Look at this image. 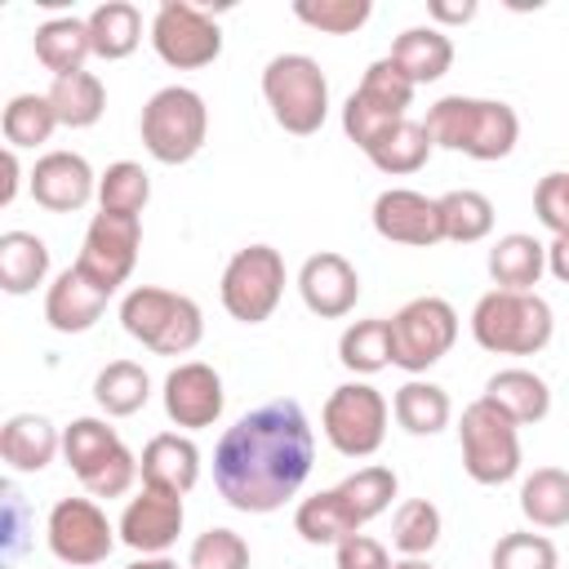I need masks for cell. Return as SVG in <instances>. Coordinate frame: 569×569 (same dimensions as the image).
<instances>
[{"mask_svg":"<svg viewBox=\"0 0 569 569\" xmlns=\"http://www.w3.org/2000/svg\"><path fill=\"white\" fill-rule=\"evenodd\" d=\"M129 569H191V565H178V560H169V556H142V560H133Z\"/></svg>","mask_w":569,"mask_h":569,"instance_id":"obj_51","label":"cell"},{"mask_svg":"<svg viewBox=\"0 0 569 569\" xmlns=\"http://www.w3.org/2000/svg\"><path fill=\"white\" fill-rule=\"evenodd\" d=\"M391 124H400L396 116H387V111H378V107H369L360 93H351L347 102H342V133L360 147V151H369Z\"/></svg>","mask_w":569,"mask_h":569,"instance_id":"obj_45","label":"cell"},{"mask_svg":"<svg viewBox=\"0 0 569 569\" xmlns=\"http://www.w3.org/2000/svg\"><path fill=\"white\" fill-rule=\"evenodd\" d=\"M116 529H120L124 547H133L142 556H164L178 542V533H182V498L142 485V493L124 502Z\"/></svg>","mask_w":569,"mask_h":569,"instance_id":"obj_18","label":"cell"},{"mask_svg":"<svg viewBox=\"0 0 569 569\" xmlns=\"http://www.w3.org/2000/svg\"><path fill=\"white\" fill-rule=\"evenodd\" d=\"M413 84H431L453 67V40L440 27H409L396 36L391 53H387Z\"/></svg>","mask_w":569,"mask_h":569,"instance_id":"obj_25","label":"cell"},{"mask_svg":"<svg viewBox=\"0 0 569 569\" xmlns=\"http://www.w3.org/2000/svg\"><path fill=\"white\" fill-rule=\"evenodd\" d=\"M485 400L502 409L516 427H533L551 413V387L533 369H498L485 382Z\"/></svg>","mask_w":569,"mask_h":569,"instance_id":"obj_23","label":"cell"},{"mask_svg":"<svg viewBox=\"0 0 569 569\" xmlns=\"http://www.w3.org/2000/svg\"><path fill=\"white\" fill-rule=\"evenodd\" d=\"M280 293H284V258H280V249L244 244V249H236L227 258L218 298H222L231 320H240V325L271 320V311L280 307Z\"/></svg>","mask_w":569,"mask_h":569,"instance_id":"obj_9","label":"cell"},{"mask_svg":"<svg viewBox=\"0 0 569 569\" xmlns=\"http://www.w3.org/2000/svg\"><path fill=\"white\" fill-rule=\"evenodd\" d=\"M262 98L271 120L293 138H311L329 116V80L307 53H276L262 67Z\"/></svg>","mask_w":569,"mask_h":569,"instance_id":"obj_7","label":"cell"},{"mask_svg":"<svg viewBox=\"0 0 569 569\" xmlns=\"http://www.w3.org/2000/svg\"><path fill=\"white\" fill-rule=\"evenodd\" d=\"M164 418L182 431H204L222 418V405H227V391H222V378L213 365L204 360H182L178 369H169L164 378Z\"/></svg>","mask_w":569,"mask_h":569,"instance_id":"obj_15","label":"cell"},{"mask_svg":"<svg viewBox=\"0 0 569 569\" xmlns=\"http://www.w3.org/2000/svg\"><path fill=\"white\" fill-rule=\"evenodd\" d=\"M151 49L173 71H200L222 53V31L200 4L164 0L151 18Z\"/></svg>","mask_w":569,"mask_h":569,"instance_id":"obj_12","label":"cell"},{"mask_svg":"<svg viewBox=\"0 0 569 569\" xmlns=\"http://www.w3.org/2000/svg\"><path fill=\"white\" fill-rule=\"evenodd\" d=\"M373 231L391 244H409V249H431L445 240L440 227V204L413 187H387L373 200Z\"/></svg>","mask_w":569,"mask_h":569,"instance_id":"obj_16","label":"cell"},{"mask_svg":"<svg viewBox=\"0 0 569 569\" xmlns=\"http://www.w3.org/2000/svg\"><path fill=\"white\" fill-rule=\"evenodd\" d=\"M391 569H431V565H427V556H405V560H396Z\"/></svg>","mask_w":569,"mask_h":569,"instance_id":"obj_52","label":"cell"},{"mask_svg":"<svg viewBox=\"0 0 569 569\" xmlns=\"http://www.w3.org/2000/svg\"><path fill=\"white\" fill-rule=\"evenodd\" d=\"M489 569H560V556L547 533H502L489 551Z\"/></svg>","mask_w":569,"mask_h":569,"instance_id":"obj_43","label":"cell"},{"mask_svg":"<svg viewBox=\"0 0 569 569\" xmlns=\"http://www.w3.org/2000/svg\"><path fill=\"white\" fill-rule=\"evenodd\" d=\"M431 151H436V147H431L422 120H409V116H405V120L391 124L365 156H369V164H373L378 173H387V178H405V173H418V169L427 164Z\"/></svg>","mask_w":569,"mask_h":569,"instance_id":"obj_31","label":"cell"},{"mask_svg":"<svg viewBox=\"0 0 569 569\" xmlns=\"http://www.w3.org/2000/svg\"><path fill=\"white\" fill-rule=\"evenodd\" d=\"M62 458L93 498H120L138 480V453L102 418H71L62 427Z\"/></svg>","mask_w":569,"mask_h":569,"instance_id":"obj_6","label":"cell"},{"mask_svg":"<svg viewBox=\"0 0 569 569\" xmlns=\"http://www.w3.org/2000/svg\"><path fill=\"white\" fill-rule=\"evenodd\" d=\"M333 565L338 569H391V556H387V547L378 538L351 533V538H342L333 547Z\"/></svg>","mask_w":569,"mask_h":569,"instance_id":"obj_47","label":"cell"},{"mask_svg":"<svg viewBox=\"0 0 569 569\" xmlns=\"http://www.w3.org/2000/svg\"><path fill=\"white\" fill-rule=\"evenodd\" d=\"M138 133L151 160L160 164H187L200 156L209 138V107L196 89L187 84H164L142 102Z\"/></svg>","mask_w":569,"mask_h":569,"instance_id":"obj_5","label":"cell"},{"mask_svg":"<svg viewBox=\"0 0 569 569\" xmlns=\"http://www.w3.org/2000/svg\"><path fill=\"white\" fill-rule=\"evenodd\" d=\"M316 436L298 400L280 396L240 413L213 449V485L227 507L267 516L284 507L311 476Z\"/></svg>","mask_w":569,"mask_h":569,"instance_id":"obj_1","label":"cell"},{"mask_svg":"<svg viewBox=\"0 0 569 569\" xmlns=\"http://www.w3.org/2000/svg\"><path fill=\"white\" fill-rule=\"evenodd\" d=\"M298 293H302V302H307L311 316L338 320V316H347V311L356 307V298H360V276H356V267H351L342 253L320 249V253H311V258L298 267Z\"/></svg>","mask_w":569,"mask_h":569,"instance_id":"obj_19","label":"cell"},{"mask_svg":"<svg viewBox=\"0 0 569 569\" xmlns=\"http://www.w3.org/2000/svg\"><path fill=\"white\" fill-rule=\"evenodd\" d=\"M147 200H151V178H147V169L133 164V160H116V164H107V173L98 178V204H102L107 213H129V218H138V213L147 209Z\"/></svg>","mask_w":569,"mask_h":569,"instance_id":"obj_39","label":"cell"},{"mask_svg":"<svg viewBox=\"0 0 569 569\" xmlns=\"http://www.w3.org/2000/svg\"><path fill=\"white\" fill-rule=\"evenodd\" d=\"M0 129H4V147L22 151V147H40L53 138L58 129V111L49 102V93H13L4 102V116H0Z\"/></svg>","mask_w":569,"mask_h":569,"instance_id":"obj_35","label":"cell"},{"mask_svg":"<svg viewBox=\"0 0 569 569\" xmlns=\"http://www.w3.org/2000/svg\"><path fill=\"white\" fill-rule=\"evenodd\" d=\"M458 449L476 485H507L520 471V427L502 409H493L485 396L462 409Z\"/></svg>","mask_w":569,"mask_h":569,"instance_id":"obj_8","label":"cell"},{"mask_svg":"<svg viewBox=\"0 0 569 569\" xmlns=\"http://www.w3.org/2000/svg\"><path fill=\"white\" fill-rule=\"evenodd\" d=\"M396 489H400V480H396L391 467H360V471H351V476L338 485V493L347 498V507H351V516L360 520V529H365L373 516H382V511L391 507Z\"/></svg>","mask_w":569,"mask_h":569,"instance_id":"obj_40","label":"cell"},{"mask_svg":"<svg viewBox=\"0 0 569 569\" xmlns=\"http://www.w3.org/2000/svg\"><path fill=\"white\" fill-rule=\"evenodd\" d=\"M369 13H373L369 0H298L293 4V18L325 36H351L369 22Z\"/></svg>","mask_w":569,"mask_h":569,"instance_id":"obj_42","label":"cell"},{"mask_svg":"<svg viewBox=\"0 0 569 569\" xmlns=\"http://www.w3.org/2000/svg\"><path fill=\"white\" fill-rule=\"evenodd\" d=\"M0 169H4V182H0V209H9L13 196H18V182H22V164H18V151H13V147H4Z\"/></svg>","mask_w":569,"mask_h":569,"instance_id":"obj_48","label":"cell"},{"mask_svg":"<svg viewBox=\"0 0 569 569\" xmlns=\"http://www.w3.org/2000/svg\"><path fill=\"white\" fill-rule=\"evenodd\" d=\"M62 453V431L44 418V413H13L0 427V458L9 462V471H44L53 458Z\"/></svg>","mask_w":569,"mask_h":569,"instance_id":"obj_22","label":"cell"},{"mask_svg":"<svg viewBox=\"0 0 569 569\" xmlns=\"http://www.w3.org/2000/svg\"><path fill=\"white\" fill-rule=\"evenodd\" d=\"M138 476L147 489H164V493H191L200 480V449L191 436L182 431H160L142 445L138 453Z\"/></svg>","mask_w":569,"mask_h":569,"instance_id":"obj_20","label":"cell"},{"mask_svg":"<svg viewBox=\"0 0 569 569\" xmlns=\"http://www.w3.org/2000/svg\"><path fill=\"white\" fill-rule=\"evenodd\" d=\"M436 204H440L445 240H453V244H476L493 231V200L485 191L458 187V191H445Z\"/></svg>","mask_w":569,"mask_h":569,"instance_id":"obj_37","label":"cell"},{"mask_svg":"<svg viewBox=\"0 0 569 569\" xmlns=\"http://www.w3.org/2000/svg\"><path fill=\"white\" fill-rule=\"evenodd\" d=\"M89 40H93V58L102 62H120L138 49L142 40V13L129 4V0H107L98 4L89 18Z\"/></svg>","mask_w":569,"mask_h":569,"instance_id":"obj_30","label":"cell"},{"mask_svg":"<svg viewBox=\"0 0 569 569\" xmlns=\"http://www.w3.org/2000/svg\"><path fill=\"white\" fill-rule=\"evenodd\" d=\"M436 542H440V507L427 498L400 502L391 520V547L400 556H427Z\"/></svg>","mask_w":569,"mask_h":569,"instance_id":"obj_41","label":"cell"},{"mask_svg":"<svg viewBox=\"0 0 569 569\" xmlns=\"http://www.w3.org/2000/svg\"><path fill=\"white\" fill-rule=\"evenodd\" d=\"M427 13L436 22H471L476 18V0H462V4H449V0H431Z\"/></svg>","mask_w":569,"mask_h":569,"instance_id":"obj_50","label":"cell"},{"mask_svg":"<svg viewBox=\"0 0 569 569\" xmlns=\"http://www.w3.org/2000/svg\"><path fill=\"white\" fill-rule=\"evenodd\" d=\"M49 102H53L62 129H89L107 111V89L93 71H76V76H58L49 84Z\"/></svg>","mask_w":569,"mask_h":569,"instance_id":"obj_33","label":"cell"},{"mask_svg":"<svg viewBox=\"0 0 569 569\" xmlns=\"http://www.w3.org/2000/svg\"><path fill=\"white\" fill-rule=\"evenodd\" d=\"M116 533L107 511L93 502V498H58L49 520H44V538H49V551L62 560V565H102L116 547Z\"/></svg>","mask_w":569,"mask_h":569,"instance_id":"obj_13","label":"cell"},{"mask_svg":"<svg viewBox=\"0 0 569 569\" xmlns=\"http://www.w3.org/2000/svg\"><path fill=\"white\" fill-rule=\"evenodd\" d=\"M551 307L538 293L489 289L471 307V338L493 356H538L551 342Z\"/></svg>","mask_w":569,"mask_h":569,"instance_id":"obj_4","label":"cell"},{"mask_svg":"<svg viewBox=\"0 0 569 569\" xmlns=\"http://www.w3.org/2000/svg\"><path fill=\"white\" fill-rule=\"evenodd\" d=\"M338 360L342 369L351 373H378L391 365V320L387 316H369V320H356L342 329L338 338Z\"/></svg>","mask_w":569,"mask_h":569,"instance_id":"obj_36","label":"cell"},{"mask_svg":"<svg viewBox=\"0 0 569 569\" xmlns=\"http://www.w3.org/2000/svg\"><path fill=\"white\" fill-rule=\"evenodd\" d=\"M391 413L396 422L409 431V436H436L449 427L453 418V405H449V391L427 382V378H409L405 387H396L391 396Z\"/></svg>","mask_w":569,"mask_h":569,"instance_id":"obj_28","label":"cell"},{"mask_svg":"<svg viewBox=\"0 0 569 569\" xmlns=\"http://www.w3.org/2000/svg\"><path fill=\"white\" fill-rule=\"evenodd\" d=\"M93 400L107 418H129L151 400V378L142 365L133 360H111L98 378H93Z\"/></svg>","mask_w":569,"mask_h":569,"instance_id":"obj_34","label":"cell"},{"mask_svg":"<svg viewBox=\"0 0 569 569\" xmlns=\"http://www.w3.org/2000/svg\"><path fill=\"white\" fill-rule=\"evenodd\" d=\"M191 569H249V542L236 533V529H204L196 542H191V556H187Z\"/></svg>","mask_w":569,"mask_h":569,"instance_id":"obj_44","label":"cell"},{"mask_svg":"<svg viewBox=\"0 0 569 569\" xmlns=\"http://www.w3.org/2000/svg\"><path fill=\"white\" fill-rule=\"evenodd\" d=\"M120 325L133 342H142L156 356H187L204 338V316L196 298L160 289V284H138L120 298Z\"/></svg>","mask_w":569,"mask_h":569,"instance_id":"obj_3","label":"cell"},{"mask_svg":"<svg viewBox=\"0 0 569 569\" xmlns=\"http://www.w3.org/2000/svg\"><path fill=\"white\" fill-rule=\"evenodd\" d=\"M547 271H551L560 284H569V231L551 236V244H547Z\"/></svg>","mask_w":569,"mask_h":569,"instance_id":"obj_49","label":"cell"},{"mask_svg":"<svg viewBox=\"0 0 569 569\" xmlns=\"http://www.w3.org/2000/svg\"><path fill=\"white\" fill-rule=\"evenodd\" d=\"M453 338H458V311L445 298L436 293L409 298L391 316V365H400L405 373H427L449 356Z\"/></svg>","mask_w":569,"mask_h":569,"instance_id":"obj_10","label":"cell"},{"mask_svg":"<svg viewBox=\"0 0 569 569\" xmlns=\"http://www.w3.org/2000/svg\"><path fill=\"white\" fill-rule=\"evenodd\" d=\"M431 147H445V151H462L471 160H502L516 151V138H520V116L498 102V98H462V93H449L440 102L427 107V120H422Z\"/></svg>","mask_w":569,"mask_h":569,"instance_id":"obj_2","label":"cell"},{"mask_svg":"<svg viewBox=\"0 0 569 569\" xmlns=\"http://www.w3.org/2000/svg\"><path fill=\"white\" fill-rule=\"evenodd\" d=\"M293 529H298V538L311 542V547H338L342 538L360 533V520L351 516L347 498H342L338 485H333V489H320V493H311V498L298 502Z\"/></svg>","mask_w":569,"mask_h":569,"instance_id":"obj_26","label":"cell"},{"mask_svg":"<svg viewBox=\"0 0 569 569\" xmlns=\"http://www.w3.org/2000/svg\"><path fill=\"white\" fill-rule=\"evenodd\" d=\"M138 244H142V222L129 218V213H93L89 231H84V244H80V258L76 267L107 293H116L129 276H133V262H138Z\"/></svg>","mask_w":569,"mask_h":569,"instance_id":"obj_14","label":"cell"},{"mask_svg":"<svg viewBox=\"0 0 569 569\" xmlns=\"http://www.w3.org/2000/svg\"><path fill=\"white\" fill-rule=\"evenodd\" d=\"M31 49H36V62L44 71H53V80L76 76V71H84V58L93 53L89 22L84 18H49V22L36 27Z\"/></svg>","mask_w":569,"mask_h":569,"instance_id":"obj_24","label":"cell"},{"mask_svg":"<svg viewBox=\"0 0 569 569\" xmlns=\"http://www.w3.org/2000/svg\"><path fill=\"white\" fill-rule=\"evenodd\" d=\"M107 298H111V293L98 289V284L71 262L67 271L53 276L49 293H44V320H49V329H58V333H84V329H93L98 316L107 311Z\"/></svg>","mask_w":569,"mask_h":569,"instance_id":"obj_21","label":"cell"},{"mask_svg":"<svg viewBox=\"0 0 569 569\" xmlns=\"http://www.w3.org/2000/svg\"><path fill=\"white\" fill-rule=\"evenodd\" d=\"M320 427L342 458H373L387 440V400L369 382H342L329 391Z\"/></svg>","mask_w":569,"mask_h":569,"instance_id":"obj_11","label":"cell"},{"mask_svg":"<svg viewBox=\"0 0 569 569\" xmlns=\"http://www.w3.org/2000/svg\"><path fill=\"white\" fill-rule=\"evenodd\" d=\"M413 80L391 62V58H378V62H369L365 67V76H360V84H356V93L369 102V107H378V111H387V116H396V120H405L409 116V102H413Z\"/></svg>","mask_w":569,"mask_h":569,"instance_id":"obj_38","label":"cell"},{"mask_svg":"<svg viewBox=\"0 0 569 569\" xmlns=\"http://www.w3.org/2000/svg\"><path fill=\"white\" fill-rule=\"evenodd\" d=\"M547 271V244L525 236V231H511L502 236L493 249H489V276L498 289H516V293H533V284L542 280Z\"/></svg>","mask_w":569,"mask_h":569,"instance_id":"obj_27","label":"cell"},{"mask_svg":"<svg viewBox=\"0 0 569 569\" xmlns=\"http://www.w3.org/2000/svg\"><path fill=\"white\" fill-rule=\"evenodd\" d=\"M520 511L538 529H560L569 525V471L560 467H538L520 480Z\"/></svg>","mask_w":569,"mask_h":569,"instance_id":"obj_32","label":"cell"},{"mask_svg":"<svg viewBox=\"0 0 569 569\" xmlns=\"http://www.w3.org/2000/svg\"><path fill=\"white\" fill-rule=\"evenodd\" d=\"M533 213L551 236L569 231V173H547L533 187Z\"/></svg>","mask_w":569,"mask_h":569,"instance_id":"obj_46","label":"cell"},{"mask_svg":"<svg viewBox=\"0 0 569 569\" xmlns=\"http://www.w3.org/2000/svg\"><path fill=\"white\" fill-rule=\"evenodd\" d=\"M49 276V244L31 231H4L0 236V289L22 298Z\"/></svg>","mask_w":569,"mask_h":569,"instance_id":"obj_29","label":"cell"},{"mask_svg":"<svg viewBox=\"0 0 569 569\" xmlns=\"http://www.w3.org/2000/svg\"><path fill=\"white\" fill-rule=\"evenodd\" d=\"M27 187L40 209L49 213H76L98 196V173L80 151H44L36 169L27 173Z\"/></svg>","mask_w":569,"mask_h":569,"instance_id":"obj_17","label":"cell"}]
</instances>
